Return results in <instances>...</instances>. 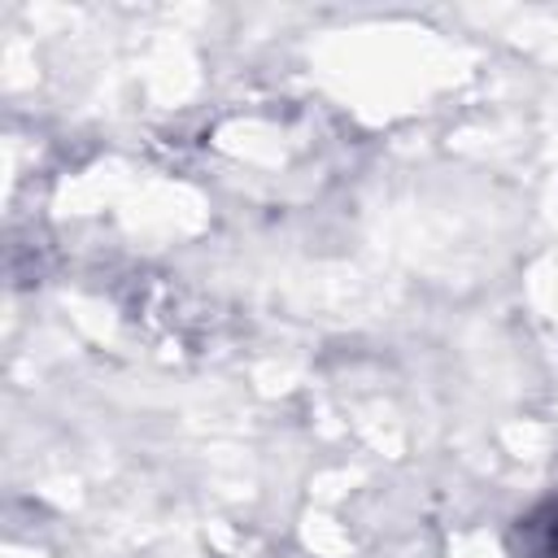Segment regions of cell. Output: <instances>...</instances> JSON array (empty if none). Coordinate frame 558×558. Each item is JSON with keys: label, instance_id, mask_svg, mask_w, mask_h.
I'll list each match as a JSON object with an SVG mask.
<instances>
[{"label": "cell", "instance_id": "6da1fadb", "mask_svg": "<svg viewBox=\"0 0 558 558\" xmlns=\"http://www.w3.org/2000/svg\"><path fill=\"white\" fill-rule=\"evenodd\" d=\"M519 536H523V554L527 558H558V501H549L536 514H527Z\"/></svg>", "mask_w": 558, "mask_h": 558}]
</instances>
